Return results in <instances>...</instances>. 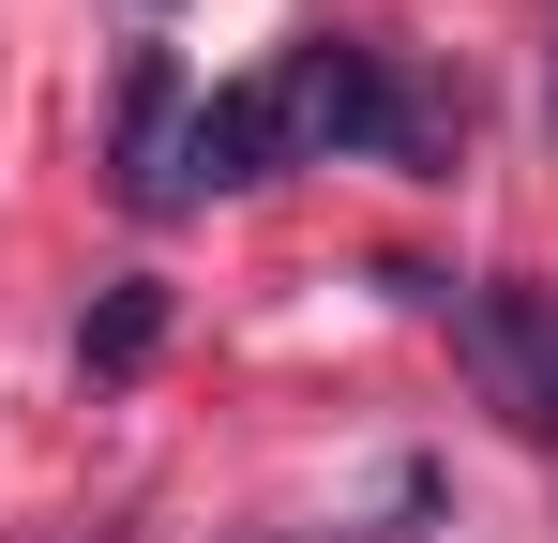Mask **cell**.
<instances>
[{"mask_svg":"<svg viewBox=\"0 0 558 543\" xmlns=\"http://www.w3.org/2000/svg\"><path fill=\"white\" fill-rule=\"evenodd\" d=\"M151 348H167V287H106L92 302V377H136Z\"/></svg>","mask_w":558,"mask_h":543,"instance_id":"obj_5","label":"cell"},{"mask_svg":"<svg viewBox=\"0 0 558 543\" xmlns=\"http://www.w3.org/2000/svg\"><path fill=\"white\" fill-rule=\"evenodd\" d=\"M182 61H136V90H121V196H136V212H151V196H167V152H182Z\"/></svg>","mask_w":558,"mask_h":543,"instance_id":"obj_4","label":"cell"},{"mask_svg":"<svg viewBox=\"0 0 558 543\" xmlns=\"http://www.w3.org/2000/svg\"><path fill=\"white\" fill-rule=\"evenodd\" d=\"M453 348H468V377L529 423V438H558V287H468L453 302Z\"/></svg>","mask_w":558,"mask_h":543,"instance_id":"obj_2","label":"cell"},{"mask_svg":"<svg viewBox=\"0 0 558 543\" xmlns=\"http://www.w3.org/2000/svg\"><path fill=\"white\" fill-rule=\"evenodd\" d=\"M242 181H287L272 90H196V106H182V152H167V196H151V212H196V196H242Z\"/></svg>","mask_w":558,"mask_h":543,"instance_id":"obj_3","label":"cell"},{"mask_svg":"<svg viewBox=\"0 0 558 543\" xmlns=\"http://www.w3.org/2000/svg\"><path fill=\"white\" fill-rule=\"evenodd\" d=\"M544 121H558V90H544Z\"/></svg>","mask_w":558,"mask_h":543,"instance_id":"obj_6","label":"cell"},{"mask_svg":"<svg viewBox=\"0 0 558 543\" xmlns=\"http://www.w3.org/2000/svg\"><path fill=\"white\" fill-rule=\"evenodd\" d=\"M272 136H287V167H332V152H392L408 181H453V121H438L423 90L392 76L377 46H348V31H332V46H302V61L272 76Z\"/></svg>","mask_w":558,"mask_h":543,"instance_id":"obj_1","label":"cell"}]
</instances>
